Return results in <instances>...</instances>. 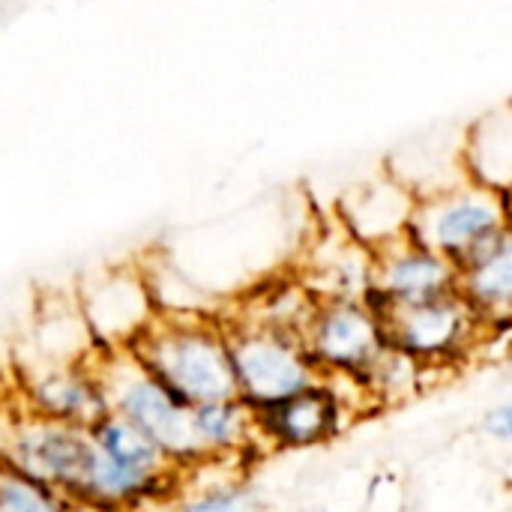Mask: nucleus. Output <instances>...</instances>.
<instances>
[{
  "label": "nucleus",
  "instance_id": "3",
  "mask_svg": "<svg viewBox=\"0 0 512 512\" xmlns=\"http://www.w3.org/2000/svg\"><path fill=\"white\" fill-rule=\"evenodd\" d=\"M96 369L108 414L138 429L180 474L204 462L192 432V408L171 396L129 351L96 354Z\"/></svg>",
  "mask_w": 512,
  "mask_h": 512
},
{
  "label": "nucleus",
  "instance_id": "18",
  "mask_svg": "<svg viewBox=\"0 0 512 512\" xmlns=\"http://www.w3.org/2000/svg\"><path fill=\"white\" fill-rule=\"evenodd\" d=\"M90 438L105 459H111L126 471L159 477V480H180V471L138 429H132L114 414H105L96 426H90Z\"/></svg>",
  "mask_w": 512,
  "mask_h": 512
},
{
  "label": "nucleus",
  "instance_id": "15",
  "mask_svg": "<svg viewBox=\"0 0 512 512\" xmlns=\"http://www.w3.org/2000/svg\"><path fill=\"white\" fill-rule=\"evenodd\" d=\"M168 512H258V492L240 462L207 459L180 474Z\"/></svg>",
  "mask_w": 512,
  "mask_h": 512
},
{
  "label": "nucleus",
  "instance_id": "22",
  "mask_svg": "<svg viewBox=\"0 0 512 512\" xmlns=\"http://www.w3.org/2000/svg\"><path fill=\"white\" fill-rule=\"evenodd\" d=\"M297 512H333L330 507H324V504H309V507H300Z\"/></svg>",
  "mask_w": 512,
  "mask_h": 512
},
{
  "label": "nucleus",
  "instance_id": "8",
  "mask_svg": "<svg viewBox=\"0 0 512 512\" xmlns=\"http://www.w3.org/2000/svg\"><path fill=\"white\" fill-rule=\"evenodd\" d=\"M300 342L321 378L351 384L363 393V381L390 348L384 324L363 300H318Z\"/></svg>",
  "mask_w": 512,
  "mask_h": 512
},
{
  "label": "nucleus",
  "instance_id": "20",
  "mask_svg": "<svg viewBox=\"0 0 512 512\" xmlns=\"http://www.w3.org/2000/svg\"><path fill=\"white\" fill-rule=\"evenodd\" d=\"M0 512H69V501L39 483L0 468Z\"/></svg>",
  "mask_w": 512,
  "mask_h": 512
},
{
  "label": "nucleus",
  "instance_id": "14",
  "mask_svg": "<svg viewBox=\"0 0 512 512\" xmlns=\"http://www.w3.org/2000/svg\"><path fill=\"white\" fill-rule=\"evenodd\" d=\"M372 279V252L357 243L339 222L333 231H321L312 249V261L300 282L318 300H363Z\"/></svg>",
  "mask_w": 512,
  "mask_h": 512
},
{
  "label": "nucleus",
  "instance_id": "5",
  "mask_svg": "<svg viewBox=\"0 0 512 512\" xmlns=\"http://www.w3.org/2000/svg\"><path fill=\"white\" fill-rule=\"evenodd\" d=\"M378 318L384 324L387 345L423 366L426 372L459 369L474 360L495 336L510 333L486 330L459 294H447L417 306L387 309Z\"/></svg>",
  "mask_w": 512,
  "mask_h": 512
},
{
  "label": "nucleus",
  "instance_id": "7",
  "mask_svg": "<svg viewBox=\"0 0 512 512\" xmlns=\"http://www.w3.org/2000/svg\"><path fill=\"white\" fill-rule=\"evenodd\" d=\"M366 411L369 405L357 387L318 378L300 393L255 411V435L261 453H306L339 441Z\"/></svg>",
  "mask_w": 512,
  "mask_h": 512
},
{
  "label": "nucleus",
  "instance_id": "4",
  "mask_svg": "<svg viewBox=\"0 0 512 512\" xmlns=\"http://www.w3.org/2000/svg\"><path fill=\"white\" fill-rule=\"evenodd\" d=\"M219 318L225 327L234 393L252 414L300 393L321 378L300 336L267 327L246 315Z\"/></svg>",
  "mask_w": 512,
  "mask_h": 512
},
{
  "label": "nucleus",
  "instance_id": "17",
  "mask_svg": "<svg viewBox=\"0 0 512 512\" xmlns=\"http://www.w3.org/2000/svg\"><path fill=\"white\" fill-rule=\"evenodd\" d=\"M459 156L462 171L471 183L510 195L512 126L507 111L486 114L480 123H474L465 141L459 144Z\"/></svg>",
  "mask_w": 512,
  "mask_h": 512
},
{
  "label": "nucleus",
  "instance_id": "10",
  "mask_svg": "<svg viewBox=\"0 0 512 512\" xmlns=\"http://www.w3.org/2000/svg\"><path fill=\"white\" fill-rule=\"evenodd\" d=\"M99 354V351H96ZM96 354L69 363H36L21 372L18 405L42 420L90 429L108 414Z\"/></svg>",
  "mask_w": 512,
  "mask_h": 512
},
{
  "label": "nucleus",
  "instance_id": "19",
  "mask_svg": "<svg viewBox=\"0 0 512 512\" xmlns=\"http://www.w3.org/2000/svg\"><path fill=\"white\" fill-rule=\"evenodd\" d=\"M315 303H318V297L297 276V279H285V282L267 285V291L252 297L240 315H246L252 321H261L267 327H276V330L300 336L306 321H309V315H312V309H315Z\"/></svg>",
  "mask_w": 512,
  "mask_h": 512
},
{
  "label": "nucleus",
  "instance_id": "16",
  "mask_svg": "<svg viewBox=\"0 0 512 512\" xmlns=\"http://www.w3.org/2000/svg\"><path fill=\"white\" fill-rule=\"evenodd\" d=\"M192 432L204 462L219 459L249 465L261 453L255 414L240 399H222L192 408Z\"/></svg>",
  "mask_w": 512,
  "mask_h": 512
},
{
  "label": "nucleus",
  "instance_id": "9",
  "mask_svg": "<svg viewBox=\"0 0 512 512\" xmlns=\"http://www.w3.org/2000/svg\"><path fill=\"white\" fill-rule=\"evenodd\" d=\"M84 330L99 354L129 351V345L156 318L141 267H114L78 285L75 297Z\"/></svg>",
  "mask_w": 512,
  "mask_h": 512
},
{
  "label": "nucleus",
  "instance_id": "1",
  "mask_svg": "<svg viewBox=\"0 0 512 512\" xmlns=\"http://www.w3.org/2000/svg\"><path fill=\"white\" fill-rule=\"evenodd\" d=\"M129 354L189 408L237 399L219 315L156 312L144 333L129 345Z\"/></svg>",
  "mask_w": 512,
  "mask_h": 512
},
{
  "label": "nucleus",
  "instance_id": "11",
  "mask_svg": "<svg viewBox=\"0 0 512 512\" xmlns=\"http://www.w3.org/2000/svg\"><path fill=\"white\" fill-rule=\"evenodd\" d=\"M456 294V264L402 237L372 252V279L363 303L378 315Z\"/></svg>",
  "mask_w": 512,
  "mask_h": 512
},
{
  "label": "nucleus",
  "instance_id": "12",
  "mask_svg": "<svg viewBox=\"0 0 512 512\" xmlns=\"http://www.w3.org/2000/svg\"><path fill=\"white\" fill-rule=\"evenodd\" d=\"M456 294L492 333H507L512 318V234L504 231L456 264Z\"/></svg>",
  "mask_w": 512,
  "mask_h": 512
},
{
  "label": "nucleus",
  "instance_id": "2",
  "mask_svg": "<svg viewBox=\"0 0 512 512\" xmlns=\"http://www.w3.org/2000/svg\"><path fill=\"white\" fill-rule=\"evenodd\" d=\"M0 468L66 501H96L102 456L90 429L42 420L21 405L0 414Z\"/></svg>",
  "mask_w": 512,
  "mask_h": 512
},
{
  "label": "nucleus",
  "instance_id": "13",
  "mask_svg": "<svg viewBox=\"0 0 512 512\" xmlns=\"http://www.w3.org/2000/svg\"><path fill=\"white\" fill-rule=\"evenodd\" d=\"M414 192L393 174L378 177L351 192L339 207V225L369 252L408 237L414 216Z\"/></svg>",
  "mask_w": 512,
  "mask_h": 512
},
{
  "label": "nucleus",
  "instance_id": "21",
  "mask_svg": "<svg viewBox=\"0 0 512 512\" xmlns=\"http://www.w3.org/2000/svg\"><path fill=\"white\" fill-rule=\"evenodd\" d=\"M483 435L492 438L495 444L507 447L512 441V405L510 402H498L492 405L486 414H483V423H480Z\"/></svg>",
  "mask_w": 512,
  "mask_h": 512
},
{
  "label": "nucleus",
  "instance_id": "6",
  "mask_svg": "<svg viewBox=\"0 0 512 512\" xmlns=\"http://www.w3.org/2000/svg\"><path fill=\"white\" fill-rule=\"evenodd\" d=\"M510 231L507 195L459 180L447 189L417 198L408 237L447 261L459 264L498 234Z\"/></svg>",
  "mask_w": 512,
  "mask_h": 512
}]
</instances>
